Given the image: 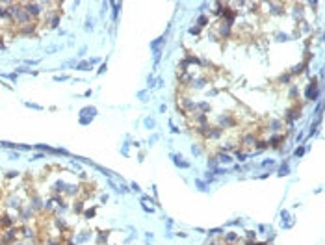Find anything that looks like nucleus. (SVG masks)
<instances>
[{"mask_svg": "<svg viewBox=\"0 0 325 245\" xmlns=\"http://www.w3.org/2000/svg\"><path fill=\"white\" fill-rule=\"evenodd\" d=\"M206 24H208V17H206V15L199 17V26H206Z\"/></svg>", "mask_w": 325, "mask_h": 245, "instance_id": "obj_2", "label": "nucleus"}, {"mask_svg": "<svg viewBox=\"0 0 325 245\" xmlns=\"http://www.w3.org/2000/svg\"><path fill=\"white\" fill-rule=\"evenodd\" d=\"M316 82H312L310 85H308V89H307V99H316Z\"/></svg>", "mask_w": 325, "mask_h": 245, "instance_id": "obj_1", "label": "nucleus"}]
</instances>
